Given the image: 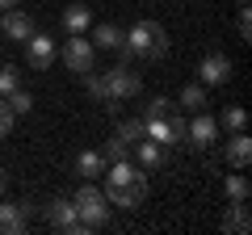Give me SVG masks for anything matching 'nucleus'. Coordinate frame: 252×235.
Here are the masks:
<instances>
[{"mask_svg":"<svg viewBox=\"0 0 252 235\" xmlns=\"http://www.w3.org/2000/svg\"><path fill=\"white\" fill-rule=\"evenodd\" d=\"M21 46H26V63L34 67V72H46V67L55 63V55H59V42H55L51 34H42V29H34Z\"/></svg>","mask_w":252,"mask_h":235,"instance_id":"nucleus-6","label":"nucleus"},{"mask_svg":"<svg viewBox=\"0 0 252 235\" xmlns=\"http://www.w3.org/2000/svg\"><path fill=\"white\" fill-rule=\"evenodd\" d=\"M101 155H105V164H109V160H126V155H130V143H126V139L114 130V139L105 143V151H101Z\"/></svg>","mask_w":252,"mask_h":235,"instance_id":"nucleus-24","label":"nucleus"},{"mask_svg":"<svg viewBox=\"0 0 252 235\" xmlns=\"http://www.w3.org/2000/svg\"><path fill=\"white\" fill-rule=\"evenodd\" d=\"M4 193H9V172L0 168V198H4Z\"/></svg>","mask_w":252,"mask_h":235,"instance_id":"nucleus-29","label":"nucleus"},{"mask_svg":"<svg viewBox=\"0 0 252 235\" xmlns=\"http://www.w3.org/2000/svg\"><path fill=\"white\" fill-rule=\"evenodd\" d=\"M30 227V202H0V235H21Z\"/></svg>","mask_w":252,"mask_h":235,"instance_id":"nucleus-12","label":"nucleus"},{"mask_svg":"<svg viewBox=\"0 0 252 235\" xmlns=\"http://www.w3.org/2000/svg\"><path fill=\"white\" fill-rule=\"evenodd\" d=\"M177 105H185V109H193V114H198V109H206V84H185V88H181V101Z\"/></svg>","mask_w":252,"mask_h":235,"instance_id":"nucleus-20","label":"nucleus"},{"mask_svg":"<svg viewBox=\"0 0 252 235\" xmlns=\"http://www.w3.org/2000/svg\"><path fill=\"white\" fill-rule=\"evenodd\" d=\"M219 126H223L227 135H235V130L248 126V114H244L240 105H227V109H223V118H219Z\"/></svg>","mask_w":252,"mask_h":235,"instance_id":"nucleus-21","label":"nucleus"},{"mask_svg":"<svg viewBox=\"0 0 252 235\" xmlns=\"http://www.w3.org/2000/svg\"><path fill=\"white\" fill-rule=\"evenodd\" d=\"M118 135H122L126 143L135 147L139 139H143V118H122V122H118Z\"/></svg>","mask_w":252,"mask_h":235,"instance_id":"nucleus-22","label":"nucleus"},{"mask_svg":"<svg viewBox=\"0 0 252 235\" xmlns=\"http://www.w3.org/2000/svg\"><path fill=\"white\" fill-rule=\"evenodd\" d=\"M198 80L206 84V88H219V84H227L231 80V59H227V55H206V59H202L198 63Z\"/></svg>","mask_w":252,"mask_h":235,"instance_id":"nucleus-10","label":"nucleus"},{"mask_svg":"<svg viewBox=\"0 0 252 235\" xmlns=\"http://www.w3.org/2000/svg\"><path fill=\"white\" fill-rule=\"evenodd\" d=\"M13 88H21V72L13 63H0V97H9Z\"/></svg>","mask_w":252,"mask_h":235,"instance_id":"nucleus-23","label":"nucleus"},{"mask_svg":"<svg viewBox=\"0 0 252 235\" xmlns=\"http://www.w3.org/2000/svg\"><path fill=\"white\" fill-rule=\"evenodd\" d=\"M130 151H135V164H139L143 172H160L164 164H168V147L156 143V139H139Z\"/></svg>","mask_w":252,"mask_h":235,"instance_id":"nucleus-11","label":"nucleus"},{"mask_svg":"<svg viewBox=\"0 0 252 235\" xmlns=\"http://www.w3.org/2000/svg\"><path fill=\"white\" fill-rule=\"evenodd\" d=\"M223 231L227 235H248L252 231V214H248V202H231L223 214Z\"/></svg>","mask_w":252,"mask_h":235,"instance_id":"nucleus-14","label":"nucleus"},{"mask_svg":"<svg viewBox=\"0 0 252 235\" xmlns=\"http://www.w3.org/2000/svg\"><path fill=\"white\" fill-rule=\"evenodd\" d=\"M101 176H105V202H109V206H118V210L143 206V198H147V172L139 168L130 155H126V160H109Z\"/></svg>","mask_w":252,"mask_h":235,"instance_id":"nucleus-1","label":"nucleus"},{"mask_svg":"<svg viewBox=\"0 0 252 235\" xmlns=\"http://www.w3.org/2000/svg\"><path fill=\"white\" fill-rule=\"evenodd\" d=\"M76 172H80L84 181H97L101 172H105V155L101 151H80L76 155Z\"/></svg>","mask_w":252,"mask_h":235,"instance_id":"nucleus-17","label":"nucleus"},{"mask_svg":"<svg viewBox=\"0 0 252 235\" xmlns=\"http://www.w3.org/2000/svg\"><path fill=\"white\" fill-rule=\"evenodd\" d=\"M13 122H17V114L9 109V101L0 97V139H9V130H13Z\"/></svg>","mask_w":252,"mask_h":235,"instance_id":"nucleus-27","label":"nucleus"},{"mask_svg":"<svg viewBox=\"0 0 252 235\" xmlns=\"http://www.w3.org/2000/svg\"><path fill=\"white\" fill-rule=\"evenodd\" d=\"M235 4H248V0H235Z\"/></svg>","mask_w":252,"mask_h":235,"instance_id":"nucleus-31","label":"nucleus"},{"mask_svg":"<svg viewBox=\"0 0 252 235\" xmlns=\"http://www.w3.org/2000/svg\"><path fill=\"white\" fill-rule=\"evenodd\" d=\"M84 88H89V97H97L105 109H118L114 97H109V88H105V76H101L97 67H93V72H84Z\"/></svg>","mask_w":252,"mask_h":235,"instance_id":"nucleus-18","label":"nucleus"},{"mask_svg":"<svg viewBox=\"0 0 252 235\" xmlns=\"http://www.w3.org/2000/svg\"><path fill=\"white\" fill-rule=\"evenodd\" d=\"M89 26H93L89 4H67V9H63V29H67V34H89Z\"/></svg>","mask_w":252,"mask_h":235,"instance_id":"nucleus-16","label":"nucleus"},{"mask_svg":"<svg viewBox=\"0 0 252 235\" xmlns=\"http://www.w3.org/2000/svg\"><path fill=\"white\" fill-rule=\"evenodd\" d=\"M235 34H240L244 42L252 38V17H248V4H240V21H235Z\"/></svg>","mask_w":252,"mask_h":235,"instance_id":"nucleus-28","label":"nucleus"},{"mask_svg":"<svg viewBox=\"0 0 252 235\" xmlns=\"http://www.w3.org/2000/svg\"><path fill=\"white\" fill-rule=\"evenodd\" d=\"M72 202H76V214H80V223H84V231H101V227L109 223V202H105V189H97L93 181H84L80 189L72 193Z\"/></svg>","mask_w":252,"mask_h":235,"instance_id":"nucleus-3","label":"nucleus"},{"mask_svg":"<svg viewBox=\"0 0 252 235\" xmlns=\"http://www.w3.org/2000/svg\"><path fill=\"white\" fill-rule=\"evenodd\" d=\"M21 0H0V13H9V9H17Z\"/></svg>","mask_w":252,"mask_h":235,"instance_id":"nucleus-30","label":"nucleus"},{"mask_svg":"<svg viewBox=\"0 0 252 235\" xmlns=\"http://www.w3.org/2000/svg\"><path fill=\"white\" fill-rule=\"evenodd\" d=\"M223 193H227V202H248L252 185H248V176H244V168H235L231 176L223 181Z\"/></svg>","mask_w":252,"mask_h":235,"instance_id":"nucleus-19","label":"nucleus"},{"mask_svg":"<svg viewBox=\"0 0 252 235\" xmlns=\"http://www.w3.org/2000/svg\"><path fill=\"white\" fill-rule=\"evenodd\" d=\"M63 63H67V72H93L97 67V46H93L89 34H67V42H63Z\"/></svg>","mask_w":252,"mask_h":235,"instance_id":"nucleus-4","label":"nucleus"},{"mask_svg":"<svg viewBox=\"0 0 252 235\" xmlns=\"http://www.w3.org/2000/svg\"><path fill=\"white\" fill-rule=\"evenodd\" d=\"M172 105H177V101H168V97H152V101H147V109H143V118H164Z\"/></svg>","mask_w":252,"mask_h":235,"instance_id":"nucleus-26","label":"nucleus"},{"mask_svg":"<svg viewBox=\"0 0 252 235\" xmlns=\"http://www.w3.org/2000/svg\"><path fill=\"white\" fill-rule=\"evenodd\" d=\"M4 101H9V109H13V114H30V105H34V97H30L26 88H13Z\"/></svg>","mask_w":252,"mask_h":235,"instance_id":"nucleus-25","label":"nucleus"},{"mask_svg":"<svg viewBox=\"0 0 252 235\" xmlns=\"http://www.w3.org/2000/svg\"><path fill=\"white\" fill-rule=\"evenodd\" d=\"M248 160H252V139L244 135V130H235V135L227 139V164H231V168H248Z\"/></svg>","mask_w":252,"mask_h":235,"instance_id":"nucleus-15","label":"nucleus"},{"mask_svg":"<svg viewBox=\"0 0 252 235\" xmlns=\"http://www.w3.org/2000/svg\"><path fill=\"white\" fill-rule=\"evenodd\" d=\"M101 76H105V88H109V97H114V105L139 97V88H143V80H139V72L130 63H118V67H109V72H101Z\"/></svg>","mask_w":252,"mask_h":235,"instance_id":"nucleus-5","label":"nucleus"},{"mask_svg":"<svg viewBox=\"0 0 252 235\" xmlns=\"http://www.w3.org/2000/svg\"><path fill=\"white\" fill-rule=\"evenodd\" d=\"M46 223L55 227V231H67V235H89L80 223V214H76V202L72 198H55L51 206H46Z\"/></svg>","mask_w":252,"mask_h":235,"instance_id":"nucleus-7","label":"nucleus"},{"mask_svg":"<svg viewBox=\"0 0 252 235\" xmlns=\"http://www.w3.org/2000/svg\"><path fill=\"white\" fill-rule=\"evenodd\" d=\"M126 46H130V55H139V59H164V55H168V34H164L160 21L143 17V21H135V26L126 29Z\"/></svg>","mask_w":252,"mask_h":235,"instance_id":"nucleus-2","label":"nucleus"},{"mask_svg":"<svg viewBox=\"0 0 252 235\" xmlns=\"http://www.w3.org/2000/svg\"><path fill=\"white\" fill-rule=\"evenodd\" d=\"M93 29V46L97 51H114L118 55V63H130L135 55H130V46H126V29H118V26H89Z\"/></svg>","mask_w":252,"mask_h":235,"instance_id":"nucleus-8","label":"nucleus"},{"mask_svg":"<svg viewBox=\"0 0 252 235\" xmlns=\"http://www.w3.org/2000/svg\"><path fill=\"white\" fill-rule=\"evenodd\" d=\"M215 139H219V118H210V114H193V122H185V143H193L198 151H206V147H215Z\"/></svg>","mask_w":252,"mask_h":235,"instance_id":"nucleus-9","label":"nucleus"},{"mask_svg":"<svg viewBox=\"0 0 252 235\" xmlns=\"http://www.w3.org/2000/svg\"><path fill=\"white\" fill-rule=\"evenodd\" d=\"M34 17H30L26 9H9L4 13V38H13V42H26L30 34H34Z\"/></svg>","mask_w":252,"mask_h":235,"instance_id":"nucleus-13","label":"nucleus"}]
</instances>
